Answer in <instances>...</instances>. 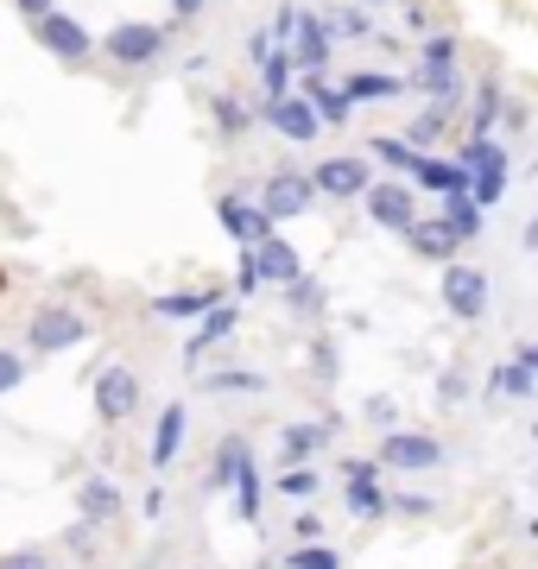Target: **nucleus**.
I'll return each instance as SVG.
<instances>
[{
    "label": "nucleus",
    "mask_w": 538,
    "mask_h": 569,
    "mask_svg": "<svg viewBox=\"0 0 538 569\" xmlns=\"http://www.w3.org/2000/svg\"><path fill=\"white\" fill-rule=\"evenodd\" d=\"M83 336H89V323L70 305H51L26 323V348H32V355H63V348H77Z\"/></svg>",
    "instance_id": "nucleus-1"
},
{
    "label": "nucleus",
    "mask_w": 538,
    "mask_h": 569,
    "mask_svg": "<svg viewBox=\"0 0 538 569\" xmlns=\"http://www.w3.org/2000/svg\"><path fill=\"white\" fill-rule=\"evenodd\" d=\"M444 305H450L456 323H481V310H488V272L481 266H444Z\"/></svg>",
    "instance_id": "nucleus-2"
},
{
    "label": "nucleus",
    "mask_w": 538,
    "mask_h": 569,
    "mask_svg": "<svg viewBox=\"0 0 538 569\" xmlns=\"http://www.w3.org/2000/svg\"><path fill=\"white\" fill-rule=\"evenodd\" d=\"M32 39H39L58 63H83L89 51H96V39L83 32V20H70V13H58V7H51L44 20H32Z\"/></svg>",
    "instance_id": "nucleus-3"
},
{
    "label": "nucleus",
    "mask_w": 538,
    "mask_h": 569,
    "mask_svg": "<svg viewBox=\"0 0 538 569\" xmlns=\"http://www.w3.org/2000/svg\"><path fill=\"white\" fill-rule=\"evenodd\" d=\"M133 411H140V373L102 367V373H96V418H102V425H127Z\"/></svg>",
    "instance_id": "nucleus-4"
},
{
    "label": "nucleus",
    "mask_w": 538,
    "mask_h": 569,
    "mask_svg": "<svg viewBox=\"0 0 538 569\" xmlns=\"http://www.w3.org/2000/svg\"><path fill=\"white\" fill-rule=\"evenodd\" d=\"M102 51L114 63H127V70H140V63H152L159 51H166V32H159V26H140V20H121L102 39Z\"/></svg>",
    "instance_id": "nucleus-5"
},
{
    "label": "nucleus",
    "mask_w": 538,
    "mask_h": 569,
    "mask_svg": "<svg viewBox=\"0 0 538 569\" xmlns=\"http://www.w3.org/2000/svg\"><path fill=\"white\" fill-rule=\"evenodd\" d=\"M311 203H317V190L305 171H272L267 190H260V209H267L272 222H291V216H305Z\"/></svg>",
    "instance_id": "nucleus-6"
},
{
    "label": "nucleus",
    "mask_w": 538,
    "mask_h": 569,
    "mask_svg": "<svg viewBox=\"0 0 538 569\" xmlns=\"http://www.w3.org/2000/svg\"><path fill=\"white\" fill-rule=\"evenodd\" d=\"M361 197H368V216H373L380 228H393V234H412L418 203H412V190H406V183H368Z\"/></svg>",
    "instance_id": "nucleus-7"
},
{
    "label": "nucleus",
    "mask_w": 538,
    "mask_h": 569,
    "mask_svg": "<svg viewBox=\"0 0 538 569\" xmlns=\"http://www.w3.org/2000/svg\"><path fill=\"white\" fill-rule=\"evenodd\" d=\"M437 462H444V443H437V437L393 430V437L380 443V468H406V475H418V468H437Z\"/></svg>",
    "instance_id": "nucleus-8"
},
{
    "label": "nucleus",
    "mask_w": 538,
    "mask_h": 569,
    "mask_svg": "<svg viewBox=\"0 0 538 569\" xmlns=\"http://www.w3.org/2000/svg\"><path fill=\"white\" fill-rule=\"evenodd\" d=\"M368 159H349V152H342V159H323L311 171V190L317 197H361V190H368Z\"/></svg>",
    "instance_id": "nucleus-9"
},
{
    "label": "nucleus",
    "mask_w": 538,
    "mask_h": 569,
    "mask_svg": "<svg viewBox=\"0 0 538 569\" xmlns=\"http://www.w3.org/2000/svg\"><path fill=\"white\" fill-rule=\"evenodd\" d=\"M267 121L279 127V140H291V146H311L317 133H323V121H317V108L305 102V96H286V102H267Z\"/></svg>",
    "instance_id": "nucleus-10"
},
{
    "label": "nucleus",
    "mask_w": 538,
    "mask_h": 569,
    "mask_svg": "<svg viewBox=\"0 0 538 569\" xmlns=\"http://www.w3.org/2000/svg\"><path fill=\"white\" fill-rule=\"evenodd\" d=\"M291 63H298L305 77H323V63H330V26L311 20V13H298V32H291Z\"/></svg>",
    "instance_id": "nucleus-11"
},
{
    "label": "nucleus",
    "mask_w": 538,
    "mask_h": 569,
    "mask_svg": "<svg viewBox=\"0 0 538 569\" xmlns=\"http://www.w3.org/2000/svg\"><path fill=\"white\" fill-rule=\"evenodd\" d=\"M253 253V272L260 279H272V284H291V279H305V260H298V247L291 241H279V234H267L260 247H248Z\"/></svg>",
    "instance_id": "nucleus-12"
},
{
    "label": "nucleus",
    "mask_w": 538,
    "mask_h": 569,
    "mask_svg": "<svg viewBox=\"0 0 538 569\" xmlns=\"http://www.w3.org/2000/svg\"><path fill=\"white\" fill-rule=\"evenodd\" d=\"M216 216H222V228L241 247H260L272 234V216H267V209H253V203H241V197H222V209H216Z\"/></svg>",
    "instance_id": "nucleus-13"
},
{
    "label": "nucleus",
    "mask_w": 538,
    "mask_h": 569,
    "mask_svg": "<svg viewBox=\"0 0 538 569\" xmlns=\"http://www.w3.org/2000/svg\"><path fill=\"white\" fill-rule=\"evenodd\" d=\"M342 475H349V512L380 519V512H387V493H380V462H349Z\"/></svg>",
    "instance_id": "nucleus-14"
},
{
    "label": "nucleus",
    "mask_w": 538,
    "mask_h": 569,
    "mask_svg": "<svg viewBox=\"0 0 538 569\" xmlns=\"http://www.w3.org/2000/svg\"><path fill=\"white\" fill-rule=\"evenodd\" d=\"M77 512H83V526H108L121 512V488L108 475H89L83 488H77Z\"/></svg>",
    "instance_id": "nucleus-15"
},
{
    "label": "nucleus",
    "mask_w": 538,
    "mask_h": 569,
    "mask_svg": "<svg viewBox=\"0 0 538 569\" xmlns=\"http://www.w3.org/2000/svg\"><path fill=\"white\" fill-rule=\"evenodd\" d=\"M185 406H166L159 411V430H152V468H171V456L185 449Z\"/></svg>",
    "instance_id": "nucleus-16"
},
{
    "label": "nucleus",
    "mask_w": 538,
    "mask_h": 569,
    "mask_svg": "<svg viewBox=\"0 0 538 569\" xmlns=\"http://www.w3.org/2000/svg\"><path fill=\"white\" fill-rule=\"evenodd\" d=\"M305 102L317 108V121H323V127H349V102H342V89H330L323 77H305Z\"/></svg>",
    "instance_id": "nucleus-17"
},
{
    "label": "nucleus",
    "mask_w": 538,
    "mask_h": 569,
    "mask_svg": "<svg viewBox=\"0 0 538 569\" xmlns=\"http://www.w3.org/2000/svg\"><path fill=\"white\" fill-rule=\"evenodd\" d=\"M253 462V449H248V437H222V443H216V475H209V481H216V488H235V481H241V468Z\"/></svg>",
    "instance_id": "nucleus-18"
},
{
    "label": "nucleus",
    "mask_w": 538,
    "mask_h": 569,
    "mask_svg": "<svg viewBox=\"0 0 538 569\" xmlns=\"http://www.w3.org/2000/svg\"><path fill=\"white\" fill-rule=\"evenodd\" d=\"M399 89H406V82L399 77H380V70H361V77H349L342 82V102H387V96H399Z\"/></svg>",
    "instance_id": "nucleus-19"
},
{
    "label": "nucleus",
    "mask_w": 538,
    "mask_h": 569,
    "mask_svg": "<svg viewBox=\"0 0 538 569\" xmlns=\"http://www.w3.org/2000/svg\"><path fill=\"white\" fill-rule=\"evenodd\" d=\"M291 77H298V63H291L286 44L260 58V82H267V102H286V96H291Z\"/></svg>",
    "instance_id": "nucleus-20"
},
{
    "label": "nucleus",
    "mask_w": 538,
    "mask_h": 569,
    "mask_svg": "<svg viewBox=\"0 0 538 569\" xmlns=\"http://www.w3.org/2000/svg\"><path fill=\"white\" fill-rule=\"evenodd\" d=\"M228 329H235V305H209L203 310V329H197V336H190V348H185V361H203V348L222 342Z\"/></svg>",
    "instance_id": "nucleus-21"
},
{
    "label": "nucleus",
    "mask_w": 538,
    "mask_h": 569,
    "mask_svg": "<svg viewBox=\"0 0 538 569\" xmlns=\"http://www.w3.org/2000/svg\"><path fill=\"white\" fill-rule=\"evenodd\" d=\"M450 121H456V102H431V108H425V114L412 121V133H406V146H412V152H425V146H431L437 133H450Z\"/></svg>",
    "instance_id": "nucleus-22"
},
{
    "label": "nucleus",
    "mask_w": 538,
    "mask_h": 569,
    "mask_svg": "<svg viewBox=\"0 0 538 569\" xmlns=\"http://www.w3.org/2000/svg\"><path fill=\"white\" fill-rule=\"evenodd\" d=\"M437 228H444V234H450L456 247L476 241V234H481V209L469 203V197H450V209H444V222H437Z\"/></svg>",
    "instance_id": "nucleus-23"
},
{
    "label": "nucleus",
    "mask_w": 538,
    "mask_h": 569,
    "mask_svg": "<svg viewBox=\"0 0 538 569\" xmlns=\"http://www.w3.org/2000/svg\"><path fill=\"white\" fill-rule=\"evenodd\" d=\"M323 437H330V425H291L286 437H279V449H286V462L298 468L311 449H323Z\"/></svg>",
    "instance_id": "nucleus-24"
},
{
    "label": "nucleus",
    "mask_w": 538,
    "mask_h": 569,
    "mask_svg": "<svg viewBox=\"0 0 538 569\" xmlns=\"http://www.w3.org/2000/svg\"><path fill=\"white\" fill-rule=\"evenodd\" d=\"M418 89H425V96H431V102H456V96H462V89H456V70L450 63H418Z\"/></svg>",
    "instance_id": "nucleus-25"
},
{
    "label": "nucleus",
    "mask_w": 538,
    "mask_h": 569,
    "mask_svg": "<svg viewBox=\"0 0 538 569\" xmlns=\"http://www.w3.org/2000/svg\"><path fill=\"white\" fill-rule=\"evenodd\" d=\"M209 305H216V291H166V298H152L159 317H203Z\"/></svg>",
    "instance_id": "nucleus-26"
},
{
    "label": "nucleus",
    "mask_w": 538,
    "mask_h": 569,
    "mask_svg": "<svg viewBox=\"0 0 538 569\" xmlns=\"http://www.w3.org/2000/svg\"><path fill=\"white\" fill-rule=\"evenodd\" d=\"M406 241H412L418 253H425V260H456V241L444 234V228H425V222H412V234H406Z\"/></svg>",
    "instance_id": "nucleus-27"
},
{
    "label": "nucleus",
    "mask_w": 538,
    "mask_h": 569,
    "mask_svg": "<svg viewBox=\"0 0 538 569\" xmlns=\"http://www.w3.org/2000/svg\"><path fill=\"white\" fill-rule=\"evenodd\" d=\"M500 121V89L495 82H481L476 89V114H469V133H476V140H488V127Z\"/></svg>",
    "instance_id": "nucleus-28"
},
{
    "label": "nucleus",
    "mask_w": 538,
    "mask_h": 569,
    "mask_svg": "<svg viewBox=\"0 0 538 569\" xmlns=\"http://www.w3.org/2000/svg\"><path fill=\"white\" fill-rule=\"evenodd\" d=\"M456 164H462V171H507V152H500L495 140H469Z\"/></svg>",
    "instance_id": "nucleus-29"
},
{
    "label": "nucleus",
    "mask_w": 538,
    "mask_h": 569,
    "mask_svg": "<svg viewBox=\"0 0 538 569\" xmlns=\"http://www.w3.org/2000/svg\"><path fill=\"white\" fill-rule=\"evenodd\" d=\"M500 197H507V171H469V203L476 209L500 203Z\"/></svg>",
    "instance_id": "nucleus-30"
},
{
    "label": "nucleus",
    "mask_w": 538,
    "mask_h": 569,
    "mask_svg": "<svg viewBox=\"0 0 538 569\" xmlns=\"http://www.w3.org/2000/svg\"><path fill=\"white\" fill-rule=\"evenodd\" d=\"M235 500H241V519H248V526H260V500H267V488H260L253 462L241 468V481H235Z\"/></svg>",
    "instance_id": "nucleus-31"
},
{
    "label": "nucleus",
    "mask_w": 538,
    "mask_h": 569,
    "mask_svg": "<svg viewBox=\"0 0 538 569\" xmlns=\"http://www.w3.org/2000/svg\"><path fill=\"white\" fill-rule=\"evenodd\" d=\"M495 392L500 399H526V392H532V367H519V361L495 367Z\"/></svg>",
    "instance_id": "nucleus-32"
},
{
    "label": "nucleus",
    "mask_w": 538,
    "mask_h": 569,
    "mask_svg": "<svg viewBox=\"0 0 538 569\" xmlns=\"http://www.w3.org/2000/svg\"><path fill=\"white\" fill-rule=\"evenodd\" d=\"M373 159L393 164V171H418V164H425V152H412L406 140H373Z\"/></svg>",
    "instance_id": "nucleus-33"
},
{
    "label": "nucleus",
    "mask_w": 538,
    "mask_h": 569,
    "mask_svg": "<svg viewBox=\"0 0 538 569\" xmlns=\"http://www.w3.org/2000/svg\"><path fill=\"white\" fill-rule=\"evenodd\" d=\"M216 127H222L228 140H235V133H248V108L235 102V96H216Z\"/></svg>",
    "instance_id": "nucleus-34"
},
{
    "label": "nucleus",
    "mask_w": 538,
    "mask_h": 569,
    "mask_svg": "<svg viewBox=\"0 0 538 569\" xmlns=\"http://www.w3.org/2000/svg\"><path fill=\"white\" fill-rule=\"evenodd\" d=\"M209 392H260V373H203Z\"/></svg>",
    "instance_id": "nucleus-35"
},
{
    "label": "nucleus",
    "mask_w": 538,
    "mask_h": 569,
    "mask_svg": "<svg viewBox=\"0 0 538 569\" xmlns=\"http://www.w3.org/2000/svg\"><path fill=\"white\" fill-rule=\"evenodd\" d=\"M291 569H342V563H336V550H323V545H298L291 550Z\"/></svg>",
    "instance_id": "nucleus-36"
},
{
    "label": "nucleus",
    "mask_w": 538,
    "mask_h": 569,
    "mask_svg": "<svg viewBox=\"0 0 538 569\" xmlns=\"http://www.w3.org/2000/svg\"><path fill=\"white\" fill-rule=\"evenodd\" d=\"M279 493H291V500H311L317 475H311V468H286V475H279Z\"/></svg>",
    "instance_id": "nucleus-37"
},
{
    "label": "nucleus",
    "mask_w": 538,
    "mask_h": 569,
    "mask_svg": "<svg viewBox=\"0 0 538 569\" xmlns=\"http://www.w3.org/2000/svg\"><path fill=\"white\" fill-rule=\"evenodd\" d=\"M26 380V355H13V348H0V399H7V392L20 387Z\"/></svg>",
    "instance_id": "nucleus-38"
},
{
    "label": "nucleus",
    "mask_w": 538,
    "mask_h": 569,
    "mask_svg": "<svg viewBox=\"0 0 538 569\" xmlns=\"http://www.w3.org/2000/svg\"><path fill=\"white\" fill-rule=\"evenodd\" d=\"M336 32H342V39H368L373 26H368V13H361V7H349V13H336Z\"/></svg>",
    "instance_id": "nucleus-39"
},
{
    "label": "nucleus",
    "mask_w": 538,
    "mask_h": 569,
    "mask_svg": "<svg viewBox=\"0 0 538 569\" xmlns=\"http://www.w3.org/2000/svg\"><path fill=\"white\" fill-rule=\"evenodd\" d=\"M0 569H51V557H44V550H7Z\"/></svg>",
    "instance_id": "nucleus-40"
},
{
    "label": "nucleus",
    "mask_w": 538,
    "mask_h": 569,
    "mask_svg": "<svg viewBox=\"0 0 538 569\" xmlns=\"http://www.w3.org/2000/svg\"><path fill=\"white\" fill-rule=\"evenodd\" d=\"M286 291H291V305H298V310H317V305H323V291H317L311 279H291Z\"/></svg>",
    "instance_id": "nucleus-41"
},
{
    "label": "nucleus",
    "mask_w": 538,
    "mask_h": 569,
    "mask_svg": "<svg viewBox=\"0 0 538 569\" xmlns=\"http://www.w3.org/2000/svg\"><path fill=\"white\" fill-rule=\"evenodd\" d=\"M291 32H298V7H279V13H272V32H267V39H279V44H286Z\"/></svg>",
    "instance_id": "nucleus-42"
},
{
    "label": "nucleus",
    "mask_w": 538,
    "mask_h": 569,
    "mask_svg": "<svg viewBox=\"0 0 538 569\" xmlns=\"http://www.w3.org/2000/svg\"><path fill=\"white\" fill-rule=\"evenodd\" d=\"M456 58V39H444V32H437L431 44H425V63H450Z\"/></svg>",
    "instance_id": "nucleus-43"
},
{
    "label": "nucleus",
    "mask_w": 538,
    "mask_h": 569,
    "mask_svg": "<svg viewBox=\"0 0 538 569\" xmlns=\"http://www.w3.org/2000/svg\"><path fill=\"white\" fill-rule=\"evenodd\" d=\"M291 531H298V545H317V531H323V519H317V512H298V526H291Z\"/></svg>",
    "instance_id": "nucleus-44"
},
{
    "label": "nucleus",
    "mask_w": 538,
    "mask_h": 569,
    "mask_svg": "<svg viewBox=\"0 0 538 569\" xmlns=\"http://www.w3.org/2000/svg\"><path fill=\"white\" fill-rule=\"evenodd\" d=\"M13 7H20L26 20H44V13H51V7H58V0H13Z\"/></svg>",
    "instance_id": "nucleus-45"
},
{
    "label": "nucleus",
    "mask_w": 538,
    "mask_h": 569,
    "mask_svg": "<svg viewBox=\"0 0 538 569\" xmlns=\"http://www.w3.org/2000/svg\"><path fill=\"white\" fill-rule=\"evenodd\" d=\"M235 284H241V291H253V284H260V272H253V253H241V272H235Z\"/></svg>",
    "instance_id": "nucleus-46"
},
{
    "label": "nucleus",
    "mask_w": 538,
    "mask_h": 569,
    "mask_svg": "<svg viewBox=\"0 0 538 569\" xmlns=\"http://www.w3.org/2000/svg\"><path fill=\"white\" fill-rule=\"evenodd\" d=\"M203 7H209V0H171V13H178V20H197Z\"/></svg>",
    "instance_id": "nucleus-47"
},
{
    "label": "nucleus",
    "mask_w": 538,
    "mask_h": 569,
    "mask_svg": "<svg viewBox=\"0 0 538 569\" xmlns=\"http://www.w3.org/2000/svg\"><path fill=\"white\" fill-rule=\"evenodd\" d=\"M519 367H532V373H538V348H526V355H519Z\"/></svg>",
    "instance_id": "nucleus-48"
},
{
    "label": "nucleus",
    "mask_w": 538,
    "mask_h": 569,
    "mask_svg": "<svg viewBox=\"0 0 538 569\" xmlns=\"http://www.w3.org/2000/svg\"><path fill=\"white\" fill-rule=\"evenodd\" d=\"M355 7H361V13H368V7H393V0H355Z\"/></svg>",
    "instance_id": "nucleus-49"
},
{
    "label": "nucleus",
    "mask_w": 538,
    "mask_h": 569,
    "mask_svg": "<svg viewBox=\"0 0 538 569\" xmlns=\"http://www.w3.org/2000/svg\"><path fill=\"white\" fill-rule=\"evenodd\" d=\"M526 247H538V216H532V228H526Z\"/></svg>",
    "instance_id": "nucleus-50"
},
{
    "label": "nucleus",
    "mask_w": 538,
    "mask_h": 569,
    "mask_svg": "<svg viewBox=\"0 0 538 569\" xmlns=\"http://www.w3.org/2000/svg\"><path fill=\"white\" fill-rule=\"evenodd\" d=\"M0 291H7V272H0Z\"/></svg>",
    "instance_id": "nucleus-51"
},
{
    "label": "nucleus",
    "mask_w": 538,
    "mask_h": 569,
    "mask_svg": "<svg viewBox=\"0 0 538 569\" xmlns=\"http://www.w3.org/2000/svg\"><path fill=\"white\" fill-rule=\"evenodd\" d=\"M532 538H538V519H532Z\"/></svg>",
    "instance_id": "nucleus-52"
},
{
    "label": "nucleus",
    "mask_w": 538,
    "mask_h": 569,
    "mask_svg": "<svg viewBox=\"0 0 538 569\" xmlns=\"http://www.w3.org/2000/svg\"><path fill=\"white\" fill-rule=\"evenodd\" d=\"M532 437H538V425H532Z\"/></svg>",
    "instance_id": "nucleus-53"
}]
</instances>
